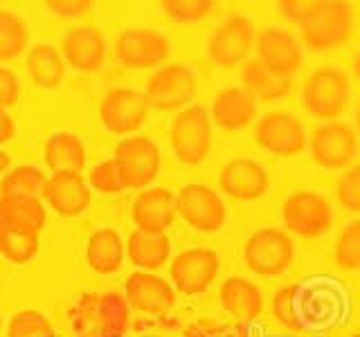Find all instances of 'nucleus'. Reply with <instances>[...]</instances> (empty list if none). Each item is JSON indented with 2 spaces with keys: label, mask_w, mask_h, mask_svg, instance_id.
Masks as SVG:
<instances>
[{
  "label": "nucleus",
  "mask_w": 360,
  "mask_h": 337,
  "mask_svg": "<svg viewBox=\"0 0 360 337\" xmlns=\"http://www.w3.org/2000/svg\"><path fill=\"white\" fill-rule=\"evenodd\" d=\"M356 27L354 7L347 0H322L300 22L302 45L313 52H329L352 39Z\"/></svg>",
  "instance_id": "nucleus-1"
},
{
  "label": "nucleus",
  "mask_w": 360,
  "mask_h": 337,
  "mask_svg": "<svg viewBox=\"0 0 360 337\" xmlns=\"http://www.w3.org/2000/svg\"><path fill=\"white\" fill-rule=\"evenodd\" d=\"M0 3H3V0H0Z\"/></svg>",
  "instance_id": "nucleus-47"
},
{
  "label": "nucleus",
  "mask_w": 360,
  "mask_h": 337,
  "mask_svg": "<svg viewBox=\"0 0 360 337\" xmlns=\"http://www.w3.org/2000/svg\"><path fill=\"white\" fill-rule=\"evenodd\" d=\"M257 34L259 32L255 22L243 14H234L221 20L207 41V54L212 63L223 70L243 65L255 52Z\"/></svg>",
  "instance_id": "nucleus-3"
},
{
  "label": "nucleus",
  "mask_w": 360,
  "mask_h": 337,
  "mask_svg": "<svg viewBox=\"0 0 360 337\" xmlns=\"http://www.w3.org/2000/svg\"><path fill=\"white\" fill-rule=\"evenodd\" d=\"M297 295H300L297 286H286V288L277 290L275 297H273L275 317L290 331H300L302 329V319L297 315Z\"/></svg>",
  "instance_id": "nucleus-36"
},
{
  "label": "nucleus",
  "mask_w": 360,
  "mask_h": 337,
  "mask_svg": "<svg viewBox=\"0 0 360 337\" xmlns=\"http://www.w3.org/2000/svg\"><path fill=\"white\" fill-rule=\"evenodd\" d=\"M255 140L264 151L275 155H300L307 146V133L297 117L288 115L284 110H273L257 121Z\"/></svg>",
  "instance_id": "nucleus-14"
},
{
  "label": "nucleus",
  "mask_w": 360,
  "mask_h": 337,
  "mask_svg": "<svg viewBox=\"0 0 360 337\" xmlns=\"http://www.w3.org/2000/svg\"><path fill=\"white\" fill-rule=\"evenodd\" d=\"M124 288H127V301L135 310L146 315H162L172 310L176 301L174 286L153 272H144V270L129 275Z\"/></svg>",
  "instance_id": "nucleus-18"
},
{
  "label": "nucleus",
  "mask_w": 360,
  "mask_h": 337,
  "mask_svg": "<svg viewBox=\"0 0 360 337\" xmlns=\"http://www.w3.org/2000/svg\"><path fill=\"white\" fill-rule=\"evenodd\" d=\"M88 265L99 275L117 272L124 263V243L112 227H101L88 239L86 245Z\"/></svg>",
  "instance_id": "nucleus-24"
},
{
  "label": "nucleus",
  "mask_w": 360,
  "mask_h": 337,
  "mask_svg": "<svg viewBox=\"0 0 360 337\" xmlns=\"http://www.w3.org/2000/svg\"><path fill=\"white\" fill-rule=\"evenodd\" d=\"M221 306L239 322H252L259 317L264 306L262 292L243 277H230L221 286Z\"/></svg>",
  "instance_id": "nucleus-22"
},
{
  "label": "nucleus",
  "mask_w": 360,
  "mask_h": 337,
  "mask_svg": "<svg viewBox=\"0 0 360 337\" xmlns=\"http://www.w3.org/2000/svg\"><path fill=\"white\" fill-rule=\"evenodd\" d=\"M356 126L360 131V101H358V106H356Z\"/></svg>",
  "instance_id": "nucleus-45"
},
{
  "label": "nucleus",
  "mask_w": 360,
  "mask_h": 337,
  "mask_svg": "<svg viewBox=\"0 0 360 337\" xmlns=\"http://www.w3.org/2000/svg\"><path fill=\"white\" fill-rule=\"evenodd\" d=\"M354 72H356V77L360 79V50H358L356 56H354Z\"/></svg>",
  "instance_id": "nucleus-44"
},
{
  "label": "nucleus",
  "mask_w": 360,
  "mask_h": 337,
  "mask_svg": "<svg viewBox=\"0 0 360 337\" xmlns=\"http://www.w3.org/2000/svg\"><path fill=\"white\" fill-rule=\"evenodd\" d=\"M14 135H16L14 117H11L5 108H0V144H5V142H9V140H14Z\"/></svg>",
  "instance_id": "nucleus-42"
},
{
  "label": "nucleus",
  "mask_w": 360,
  "mask_h": 337,
  "mask_svg": "<svg viewBox=\"0 0 360 337\" xmlns=\"http://www.w3.org/2000/svg\"><path fill=\"white\" fill-rule=\"evenodd\" d=\"M90 198L93 194H90L88 180L77 171H56L48 176L43 189V200L65 218L84 213L90 207Z\"/></svg>",
  "instance_id": "nucleus-16"
},
{
  "label": "nucleus",
  "mask_w": 360,
  "mask_h": 337,
  "mask_svg": "<svg viewBox=\"0 0 360 337\" xmlns=\"http://www.w3.org/2000/svg\"><path fill=\"white\" fill-rule=\"evenodd\" d=\"M322 3V0H277V5H279V11L284 14L288 20L292 22H300L307 18L311 11L318 7Z\"/></svg>",
  "instance_id": "nucleus-41"
},
{
  "label": "nucleus",
  "mask_w": 360,
  "mask_h": 337,
  "mask_svg": "<svg viewBox=\"0 0 360 337\" xmlns=\"http://www.w3.org/2000/svg\"><path fill=\"white\" fill-rule=\"evenodd\" d=\"M112 160L129 189L149 187L160 171V149L151 138H144V135H131V138L117 142Z\"/></svg>",
  "instance_id": "nucleus-5"
},
{
  "label": "nucleus",
  "mask_w": 360,
  "mask_h": 337,
  "mask_svg": "<svg viewBox=\"0 0 360 337\" xmlns=\"http://www.w3.org/2000/svg\"><path fill=\"white\" fill-rule=\"evenodd\" d=\"M45 5H48V9L54 16L82 18L88 14L90 7H93V0H45Z\"/></svg>",
  "instance_id": "nucleus-39"
},
{
  "label": "nucleus",
  "mask_w": 360,
  "mask_h": 337,
  "mask_svg": "<svg viewBox=\"0 0 360 337\" xmlns=\"http://www.w3.org/2000/svg\"><path fill=\"white\" fill-rule=\"evenodd\" d=\"M295 247H292L290 236L284 230L264 227L257 230L245 243V263L257 275L275 277L281 275L290 265Z\"/></svg>",
  "instance_id": "nucleus-7"
},
{
  "label": "nucleus",
  "mask_w": 360,
  "mask_h": 337,
  "mask_svg": "<svg viewBox=\"0 0 360 337\" xmlns=\"http://www.w3.org/2000/svg\"><path fill=\"white\" fill-rule=\"evenodd\" d=\"M0 326H3V319H0Z\"/></svg>",
  "instance_id": "nucleus-46"
},
{
  "label": "nucleus",
  "mask_w": 360,
  "mask_h": 337,
  "mask_svg": "<svg viewBox=\"0 0 360 337\" xmlns=\"http://www.w3.org/2000/svg\"><path fill=\"white\" fill-rule=\"evenodd\" d=\"M25 65H27L30 79L39 88H56L65 74L63 56L56 52L52 45H45V43H39L27 50Z\"/></svg>",
  "instance_id": "nucleus-27"
},
{
  "label": "nucleus",
  "mask_w": 360,
  "mask_h": 337,
  "mask_svg": "<svg viewBox=\"0 0 360 337\" xmlns=\"http://www.w3.org/2000/svg\"><path fill=\"white\" fill-rule=\"evenodd\" d=\"M338 202L345 209L360 213V162L342 173L340 185H338Z\"/></svg>",
  "instance_id": "nucleus-37"
},
{
  "label": "nucleus",
  "mask_w": 360,
  "mask_h": 337,
  "mask_svg": "<svg viewBox=\"0 0 360 337\" xmlns=\"http://www.w3.org/2000/svg\"><path fill=\"white\" fill-rule=\"evenodd\" d=\"M45 183L48 176L39 166H16L0 183V198H43Z\"/></svg>",
  "instance_id": "nucleus-29"
},
{
  "label": "nucleus",
  "mask_w": 360,
  "mask_h": 337,
  "mask_svg": "<svg viewBox=\"0 0 360 337\" xmlns=\"http://www.w3.org/2000/svg\"><path fill=\"white\" fill-rule=\"evenodd\" d=\"M41 247L39 232L16 230V227H0V254L11 263H27L37 256Z\"/></svg>",
  "instance_id": "nucleus-30"
},
{
  "label": "nucleus",
  "mask_w": 360,
  "mask_h": 337,
  "mask_svg": "<svg viewBox=\"0 0 360 337\" xmlns=\"http://www.w3.org/2000/svg\"><path fill=\"white\" fill-rule=\"evenodd\" d=\"M101 317H104V326L110 335H120L127 329V319H129V310L127 303L120 295H104L101 299Z\"/></svg>",
  "instance_id": "nucleus-38"
},
{
  "label": "nucleus",
  "mask_w": 360,
  "mask_h": 337,
  "mask_svg": "<svg viewBox=\"0 0 360 337\" xmlns=\"http://www.w3.org/2000/svg\"><path fill=\"white\" fill-rule=\"evenodd\" d=\"M241 84H243V90H248L255 99H264V101L286 97L292 86L290 79L270 72L268 67L264 63H259L257 59H248L241 65Z\"/></svg>",
  "instance_id": "nucleus-25"
},
{
  "label": "nucleus",
  "mask_w": 360,
  "mask_h": 337,
  "mask_svg": "<svg viewBox=\"0 0 360 337\" xmlns=\"http://www.w3.org/2000/svg\"><path fill=\"white\" fill-rule=\"evenodd\" d=\"M88 185L93 187L97 194H106V196H115V194H122L124 189H129L112 157L90 168Z\"/></svg>",
  "instance_id": "nucleus-32"
},
{
  "label": "nucleus",
  "mask_w": 360,
  "mask_h": 337,
  "mask_svg": "<svg viewBox=\"0 0 360 337\" xmlns=\"http://www.w3.org/2000/svg\"><path fill=\"white\" fill-rule=\"evenodd\" d=\"M302 101L318 119L340 117L349 104V77L338 65L318 67L302 86Z\"/></svg>",
  "instance_id": "nucleus-2"
},
{
  "label": "nucleus",
  "mask_w": 360,
  "mask_h": 337,
  "mask_svg": "<svg viewBox=\"0 0 360 337\" xmlns=\"http://www.w3.org/2000/svg\"><path fill=\"white\" fill-rule=\"evenodd\" d=\"M219 185L225 194L236 200H257L268 191L270 176L250 157H234L221 168Z\"/></svg>",
  "instance_id": "nucleus-17"
},
{
  "label": "nucleus",
  "mask_w": 360,
  "mask_h": 337,
  "mask_svg": "<svg viewBox=\"0 0 360 337\" xmlns=\"http://www.w3.org/2000/svg\"><path fill=\"white\" fill-rule=\"evenodd\" d=\"M176 209L183 216V220L196 232H219L225 218H228V209H225L223 198L207 185H185L176 196Z\"/></svg>",
  "instance_id": "nucleus-8"
},
{
  "label": "nucleus",
  "mask_w": 360,
  "mask_h": 337,
  "mask_svg": "<svg viewBox=\"0 0 360 337\" xmlns=\"http://www.w3.org/2000/svg\"><path fill=\"white\" fill-rule=\"evenodd\" d=\"M196 74L187 65L169 63L160 70H155V74L149 79L144 97L155 110H183L196 97Z\"/></svg>",
  "instance_id": "nucleus-6"
},
{
  "label": "nucleus",
  "mask_w": 360,
  "mask_h": 337,
  "mask_svg": "<svg viewBox=\"0 0 360 337\" xmlns=\"http://www.w3.org/2000/svg\"><path fill=\"white\" fill-rule=\"evenodd\" d=\"M169 140L183 164H198L205 160L212 146V117L207 108L191 104L180 110L172 121Z\"/></svg>",
  "instance_id": "nucleus-4"
},
{
  "label": "nucleus",
  "mask_w": 360,
  "mask_h": 337,
  "mask_svg": "<svg viewBox=\"0 0 360 337\" xmlns=\"http://www.w3.org/2000/svg\"><path fill=\"white\" fill-rule=\"evenodd\" d=\"M149 101L131 88L108 90L99 104V119L112 135H131L138 131L149 115Z\"/></svg>",
  "instance_id": "nucleus-12"
},
{
  "label": "nucleus",
  "mask_w": 360,
  "mask_h": 337,
  "mask_svg": "<svg viewBox=\"0 0 360 337\" xmlns=\"http://www.w3.org/2000/svg\"><path fill=\"white\" fill-rule=\"evenodd\" d=\"M27 50V27L14 11L0 9V63L14 61Z\"/></svg>",
  "instance_id": "nucleus-31"
},
{
  "label": "nucleus",
  "mask_w": 360,
  "mask_h": 337,
  "mask_svg": "<svg viewBox=\"0 0 360 337\" xmlns=\"http://www.w3.org/2000/svg\"><path fill=\"white\" fill-rule=\"evenodd\" d=\"M169 252H172V241L165 232L135 230L127 241V254L131 263L144 272H153V270L162 267L169 261Z\"/></svg>",
  "instance_id": "nucleus-23"
},
{
  "label": "nucleus",
  "mask_w": 360,
  "mask_h": 337,
  "mask_svg": "<svg viewBox=\"0 0 360 337\" xmlns=\"http://www.w3.org/2000/svg\"><path fill=\"white\" fill-rule=\"evenodd\" d=\"M176 213V196L165 187L144 189L133 202V223L144 232H165Z\"/></svg>",
  "instance_id": "nucleus-21"
},
{
  "label": "nucleus",
  "mask_w": 360,
  "mask_h": 337,
  "mask_svg": "<svg viewBox=\"0 0 360 337\" xmlns=\"http://www.w3.org/2000/svg\"><path fill=\"white\" fill-rule=\"evenodd\" d=\"M9 164H11V157L5 151H0V173H5L9 168Z\"/></svg>",
  "instance_id": "nucleus-43"
},
{
  "label": "nucleus",
  "mask_w": 360,
  "mask_h": 337,
  "mask_svg": "<svg viewBox=\"0 0 360 337\" xmlns=\"http://www.w3.org/2000/svg\"><path fill=\"white\" fill-rule=\"evenodd\" d=\"M165 14L178 22H196L212 14L217 0H160Z\"/></svg>",
  "instance_id": "nucleus-35"
},
{
  "label": "nucleus",
  "mask_w": 360,
  "mask_h": 337,
  "mask_svg": "<svg viewBox=\"0 0 360 337\" xmlns=\"http://www.w3.org/2000/svg\"><path fill=\"white\" fill-rule=\"evenodd\" d=\"M45 207L41 198H0V227L41 232Z\"/></svg>",
  "instance_id": "nucleus-28"
},
{
  "label": "nucleus",
  "mask_w": 360,
  "mask_h": 337,
  "mask_svg": "<svg viewBox=\"0 0 360 337\" xmlns=\"http://www.w3.org/2000/svg\"><path fill=\"white\" fill-rule=\"evenodd\" d=\"M331 207L315 191H295L284 202L286 230L300 236H320L331 227Z\"/></svg>",
  "instance_id": "nucleus-15"
},
{
  "label": "nucleus",
  "mask_w": 360,
  "mask_h": 337,
  "mask_svg": "<svg viewBox=\"0 0 360 337\" xmlns=\"http://www.w3.org/2000/svg\"><path fill=\"white\" fill-rule=\"evenodd\" d=\"M52 324L39 310H20L9 322V337H52Z\"/></svg>",
  "instance_id": "nucleus-34"
},
{
  "label": "nucleus",
  "mask_w": 360,
  "mask_h": 337,
  "mask_svg": "<svg viewBox=\"0 0 360 337\" xmlns=\"http://www.w3.org/2000/svg\"><path fill=\"white\" fill-rule=\"evenodd\" d=\"M172 45L162 32L149 27L124 29L115 41V56L124 67L131 70H149L167 61Z\"/></svg>",
  "instance_id": "nucleus-10"
},
{
  "label": "nucleus",
  "mask_w": 360,
  "mask_h": 337,
  "mask_svg": "<svg viewBox=\"0 0 360 337\" xmlns=\"http://www.w3.org/2000/svg\"><path fill=\"white\" fill-rule=\"evenodd\" d=\"M257 99L248 90L232 86L225 88L212 101L210 117L223 131H241L257 119Z\"/></svg>",
  "instance_id": "nucleus-20"
},
{
  "label": "nucleus",
  "mask_w": 360,
  "mask_h": 337,
  "mask_svg": "<svg viewBox=\"0 0 360 337\" xmlns=\"http://www.w3.org/2000/svg\"><path fill=\"white\" fill-rule=\"evenodd\" d=\"M20 97V81L9 67L0 65V108L14 106Z\"/></svg>",
  "instance_id": "nucleus-40"
},
{
  "label": "nucleus",
  "mask_w": 360,
  "mask_h": 337,
  "mask_svg": "<svg viewBox=\"0 0 360 337\" xmlns=\"http://www.w3.org/2000/svg\"><path fill=\"white\" fill-rule=\"evenodd\" d=\"M309 146H311V155L315 164L335 171V168L347 166L356 157L358 138L349 124L326 121L313 131Z\"/></svg>",
  "instance_id": "nucleus-13"
},
{
  "label": "nucleus",
  "mask_w": 360,
  "mask_h": 337,
  "mask_svg": "<svg viewBox=\"0 0 360 337\" xmlns=\"http://www.w3.org/2000/svg\"><path fill=\"white\" fill-rule=\"evenodd\" d=\"M61 54L68 65L79 72H95L106 59L104 34L95 27H72L61 43Z\"/></svg>",
  "instance_id": "nucleus-19"
},
{
  "label": "nucleus",
  "mask_w": 360,
  "mask_h": 337,
  "mask_svg": "<svg viewBox=\"0 0 360 337\" xmlns=\"http://www.w3.org/2000/svg\"><path fill=\"white\" fill-rule=\"evenodd\" d=\"M255 59L264 63L270 72L290 79L304 63L302 41L284 27H264L257 34Z\"/></svg>",
  "instance_id": "nucleus-9"
},
{
  "label": "nucleus",
  "mask_w": 360,
  "mask_h": 337,
  "mask_svg": "<svg viewBox=\"0 0 360 337\" xmlns=\"http://www.w3.org/2000/svg\"><path fill=\"white\" fill-rule=\"evenodd\" d=\"M221 270L219 254L210 247H191V250L180 252L172 265H169V277L178 292L183 295H200L205 292Z\"/></svg>",
  "instance_id": "nucleus-11"
},
{
  "label": "nucleus",
  "mask_w": 360,
  "mask_h": 337,
  "mask_svg": "<svg viewBox=\"0 0 360 337\" xmlns=\"http://www.w3.org/2000/svg\"><path fill=\"white\" fill-rule=\"evenodd\" d=\"M45 164L56 171H77L82 173L86 164V149L82 140L72 133H54L45 142Z\"/></svg>",
  "instance_id": "nucleus-26"
},
{
  "label": "nucleus",
  "mask_w": 360,
  "mask_h": 337,
  "mask_svg": "<svg viewBox=\"0 0 360 337\" xmlns=\"http://www.w3.org/2000/svg\"><path fill=\"white\" fill-rule=\"evenodd\" d=\"M335 261L342 270H360V220L349 223L338 236Z\"/></svg>",
  "instance_id": "nucleus-33"
}]
</instances>
